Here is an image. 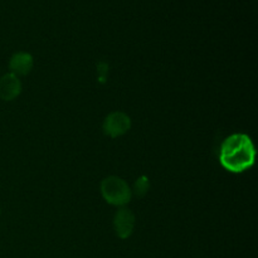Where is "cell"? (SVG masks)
I'll return each instance as SVG.
<instances>
[{
    "instance_id": "obj_1",
    "label": "cell",
    "mask_w": 258,
    "mask_h": 258,
    "mask_svg": "<svg viewBox=\"0 0 258 258\" xmlns=\"http://www.w3.org/2000/svg\"><path fill=\"white\" fill-rule=\"evenodd\" d=\"M256 161V148L247 134L237 133L226 138L219 149V163L229 173L241 174Z\"/></svg>"
},
{
    "instance_id": "obj_2",
    "label": "cell",
    "mask_w": 258,
    "mask_h": 258,
    "mask_svg": "<svg viewBox=\"0 0 258 258\" xmlns=\"http://www.w3.org/2000/svg\"><path fill=\"white\" fill-rule=\"evenodd\" d=\"M101 194L108 204L115 207H125L133 198V190L128 184L120 176L111 175L101 181Z\"/></svg>"
},
{
    "instance_id": "obj_3",
    "label": "cell",
    "mask_w": 258,
    "mask_h": 258,
    "mask_svg": "<svg viewBox=\"0 0 258 258\" xmlns=\"http://www.w3.org/2000/svg\"><path fill=\"white\" fill-rule=\"evenodd\" d=\"M103 133L110 138H120L131 128V118L122 111H113L103 121Z\"/></svg>"
},
{
    "instance_id": "obj_4",
    "label": "cell",
    "mask_w": 258,
    "mask_h": 258,
    "mask_svg": "<svg viewBox=\"0 0 258 258\" xmlns=\"http://www.w3.org/2000/svg\"><path fill=\"white\" fill-rule=\"evenodd\" d=\"M136 218L135 214L130 209L122 208L118 209L116 212L115 217H113V228H115L116 234L118 238L126 239L133 234L134 229H135Z\"/></svg>"
},
{
    "instance_id": "obj_5",
    "label": "cell",
    "mask_w": 258,
    "mask_h": 258,
    "mask_svg": "<svg viewBox=\"0 0 258 258\" xmlns=\"http://www.w3.org/2000/svg\"><path fill=\"white\" fill-rule=\"evenodd\" d=\"M22 93V82L13 73L0 77V98L3 101H13Z\"/></svg>"
},
{
    "instance_id": "obj_6",
    "label": "cell",
    "mask_w": 258,
    "mask_h": 258,
    "mask_svg": "<svg viewBox=\"0 0 258 258\" xmlns=\"http://www.w3.org/2000/svg\"><path fill=\"white\" fill-rule=\"evenodd\" d=\"M33 66H34V59H33L32 54L27 52L14 53L9 60L10 73L15 75L17 77L29 75L30 71L33 70Z\"/></svg>"
},
{
    "instance_id": "obj_7",
    "label": "cell",
    "mask_w": 258,
    "mask_h": 258,
    "mask_svg": "<svg viewBox=\"0 0 258 258\" xmlns=\"http://www.w3.org/2000/svg\"><path fill=\"white\" fill-rule=\"evenodd\" d=\"M149 189V179L146 176H141L138 179V181L135 183V193L139 197H143L148 193Z\"/></svg>"
}]
</instances>
